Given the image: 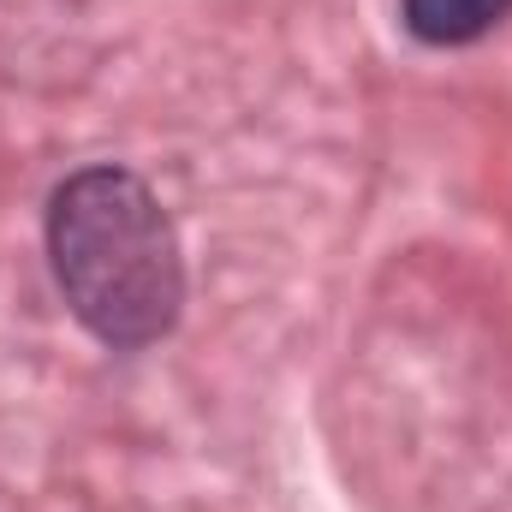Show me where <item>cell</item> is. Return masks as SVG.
<instances>
[{
    "label": "cell",
    "instance_id": "obj_1",
    "mask_svg": "<svg viewBox=\"0 0 512 512\" xmlns=\"http://www.w3.org/2000/svg\"><path fill=\"white\" fill-rule=\"evenodd\" d=\"M48 262L72 316L114 352L155 346L185 310L173 221L126 167H84L54 191Z\"/></svg>",
    "mask_w": 512,
    "mask_h": 512
},
{
    "label": "cell",
    "instance_id": "obj_2",
    "mask_svg": "<svg viewBox=\"0 0 512 512\" xmlns=\"http://www.w3.org/2000/svg\"><path fill=\"white\" fill-rule=\"evenodd\" d=\"M399 12H405V30H411L417 42L459 48V42L489 36V30L512 12V0H399Z\"/></svg>",
    "mask_w": 512,
    "mask_h": 512
}]
</instances>
